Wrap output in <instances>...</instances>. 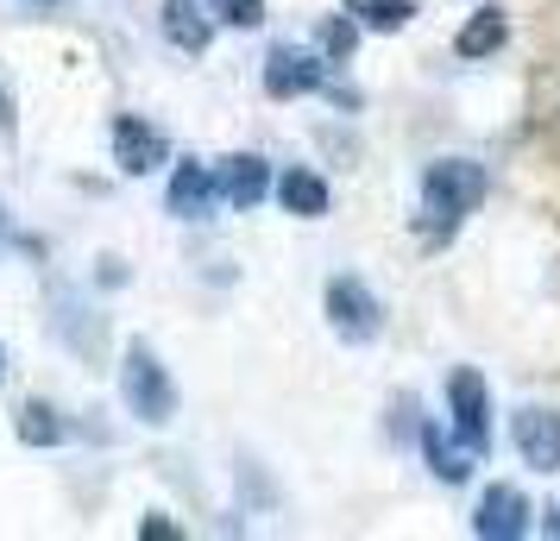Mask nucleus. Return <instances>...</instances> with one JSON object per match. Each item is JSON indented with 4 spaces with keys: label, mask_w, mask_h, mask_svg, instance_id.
Wrapping results in <instances>:
<instances>
[{
    "label": "nucleus",
    "mask_w": 560,
    "mask_h": 541,
    "mask_svg": "<svg viewBox=\"0 0 560 541\" xmlns=\"http://www.w3.org/2000/svg\"><path fill=\"white\" fill-rule=\"evenodd\" d=\"M485 189H491L485 164H472V157H434L429 170H422V221L434 233H454L485 202Z\"/></svg>",
    "instance_id": "f257e3e1"
},
{
    "label": "nucleus",
    "mask_w": 560,
    "mask_h": 541,
    "mask_svg": "<svg viewBox=\"0 0 560 541\" xmlns=\"http://www.w3.org/2000/svg\"><path fill=\"white\" fill-rule=\"evenodd\" d=\"M120 403H127V415H139L145 428L177 422V378H171V365L158 360L145 340H132L127 353H120Z\"/></svg>",
    "instance_id": "f03ea898"
},
{
    "label": "nucleus",
    "mask_w": 560,
    "mask_h": 541,
    "mask_svg": "<svg viewBox=\"0 0 560 541\" xmlns=\"http://www.w3.org/2000/svg\"><path fill=\"white\" fill-rule=\"evenodd\" d=\"M322 309H328V328L347 340V346H372V340L384 334V303L372 296V284H365V278H353V271L328 278V290H322Z\"/></svg>",
    "instance_id": "7ed1b4c3"
},
{
    "label": "nucleus",
    "mask_w": 560,
    "mask_h": 541,
    "mask_svg": "<svg viewBox=\"0 0 560 541\" xmlns=\"http://www.w3.org/2000/svg\"><path fill=\"white\" fill-rule=\"evenodd\" d=\"M328 82V51H308V45H271L265 51V95L271 102H303Z\"/></svg>",
    "instance_id": "20e7f679"
},
{
    "label": "nucleus",
    "mask_w": 560,
    "mask_h": 541,
    "mask_svg": "<svg viewBox=\"0 0 560 541\" xmlns=\"http://www.w3.org/2000/svg\"><path fill=\"white\" fill-rule=\"evenodd\" d=\"M447 422L466 447H479V454L491 447V397H485V378L472 365H459L447 378Z\"/></svg>",
    "instance_id": "39448f33"
},
{
    "label": "nucleus",
    "mask_w": 560,
    "mask_h": 541,
    "mask_svg": "<svg viewBox=\"0 0 560 541\" xmlns=\"http://www.w3.org/2000/svg\"><path fill=\"white\" fill-rule=\"evenodd\" d=\"M114 164H120L127 177H152L158 164H171V139H164V127L139 120V114H120V120H114Z\"/></svg>",
    "instance_id": "423d86ee"
},
{
    "label": "nucleus",
    "mask_w": 560,
    "mask_h": 541,
    "mask_svg": "<svg viewBox=\"0 0 560 541\" xmlns=\"http://www.w3.org/2000/svg\"><path fill=\"white\" fill-rule=\"evenodd\" d=\"M510 440H516V454L529 472H560V415L529 403V410L510 415Z\"/></svg>",
    "instance_id": "0eeeda50"
},
{
    "label": "nucleus",
    "mask_w": 560,
    "mask_h": 541,
    "mask_svg": "<svg viewBox=\"0 0 560 541\" xmlns=\"http://www.w3.org/2000/svg\"><path fill=\"white\" fill-rule=\"evenodd\" d=\"M214 183H221V202H228V208L253 214V208L271 196V183H278V177H271V164H265L258 152H233V157L214 164Z\"/></svg>",
    "instance_id": "6e6552de"
},
{
    "label": "nucleus",
    "mask_w": 560,
    "mask_h": 541,
    "mask_svg": "<svg viewBox=\"0 0 560 541\" xmlns=\"http://www.w3.org/2000/svg\"><path fill=\"white\" fill-rule=\"evenodd\" d=\"M529 516H535L529 497H523L516 485H491L479 497V510H472V529H479L485 541H523L535 529Z\"/></svg>",
    "instance_id": "1a4fd4ad"
},
{
    "label": "nucleus",
    "mask_w": 560,
    "mask_h": 541,
    "mask_svg": "<svg viewBox=\"0 0 560 541\" xmlns=\"http://www.w3.org/2000/svg\"><path fill=\"white\" fill-rule=\"evenodd\" d=\"M221 208V183H214V164H196V157H183L177 170H171V214L177 221H208Z\"/></svg>",
    "instance_id": "9d476101"
},
{
    "label": "nucleus",
    "mask_w": 560,
    "mask_h": 541,
    "mask_svg": "<svg viewBox=\"0 0 560 541\" xmlns=\"http://www.w3.org/2000/svg\"><path fill=\"white\" fill-rule=\"evenodd\" d=\"M271 196L283 202V214H296V221H322L334 208V189H328V177H315L308 164H290L278 183H271Z\"/></svg>",
    "instance_id": "9b49d317"
},
{
    "label": "nucleus",
    "mask_w": 560,
    "mask_h": 541,
    "mask_svg": "<svg viewBox=\"0 0 560 541\" xmlns=\"http://www.w3.org/2000/svg\"><path fill=\"white\" fill-rule=\"evenodd\" d=\"M214 13H208V0L196 7V0H164V38L177 45L183 57H202L208 45H214Z\"/></svg>",
    "instance_id": "f8f14e48"
},
{
    "label": "nucleus",
    "mask_w": 560,
    "mask_h": 541,
    "mask_svg": "<svg viewBox=\"0 0 560 541\" xmlns=\"http://www.w3.org/2000/svg\"><path fill=\"white\" fill-rule=\"evenodd\" d=\"M422 454H429V472L441 479V485H466V479H472V466H479V447L454 440L441 422H429V428H422Z\"/></svg>",
    "instance_id": "ddd939ff"
},
{
    "label": "nucleus",
    "mask_w": 560,
    "mask_h": 541,
    "mask_svg": "<svg viewBox=\"0 0 560 541\" xmlns=\"http://www.w3.org/2000/svg\"><path fill=\"white\" fill-rule=\"evenodd\" d=\"M510 38V20L498 13V7H479L466 26H459V38H454V51L466 57V63H479V57H491L498 45Z\"/></svg>",
    "instance_id": "4468645a"
},
{
    "label": "nucleus",
    "mask_w": 560,
    "mask_h": 541,
    "mask_svg": "<svg viewBox=\"0 0 560 541\" xmlns=\"http://www.w3.org/2000/svg\"><path fill=\"white\" fill-rule=\"evenodd\" d=\"M347 13L365 32H404L416 20V0H347Z\"/></svg>",
    "instance_id": "2eb2a0df"
},
{
    "label": "nucleus",
    "mask_w": 560,
    "mask_h": 541,
    "mask_svg": "<svg viewBox=\"0 0 560 541\" xmlns=\"http://www.w3.org/2000/svg\"><path fill=\"white\" fill-rule=\"evenodd\" d=\"M13 428H20L26 447H57V440H63V415H57L51 403H20V422H13Z\"/></svg>",
    "instance_id": "dca6fc26"
},
{
    "label": "nucleus",
    "mask_w": 560,
    "mask_h": 541,
    "mask_svg": "<svg viewBox=\"0 0 560 541\" xmlns=\"http://www.w3.org/2000/svg\"><path fill=\"white\" fill-rule=\"evenodd\" d=\"M208 13H214L221 26H233V32L265 26V0H208Z\"/></svg>",
    "instance_id": "f3484780"
},
{
    "label": "nucleus",
    "mask_w": 560,
    "mask_h": 541,
    "mask_svg": "<svg viewBox=\"0 0 560 541\" xmlns=\"http://www.w3.org/2000/svg\"><path fill=\"white\" fill-rule=\"evenodd\" d=\"M353 45H359V20H353V13H347V20H328V26H322V51H328L334 63H340V57H353Z\"/></svg>",
    "instance_id": "a211bd4d"
},
{
    "label": "nucleus",
    "mask_w": 560,
    "mask_h": 541,
    "mask_svg": "<svg viewBox=\"0 0 560 541\" xmlns=\"http://www.w3.org/2000/svg\"><path fill=\"white\" fill-rule=\"evenodd\" d=\"M139 536H152V541H177V522H164V516H145V522H139Z\"/></svg>",
    "instance_id": "6ab92c4d"
},
{
    "label": "nucleus",
    "mask_w": 560,
    "mask_h": 541,
    "mask_svg": "<svg viewBox=\"0 0 560 541\" xmlns=\"http://www.w3.org/2000/svg\"><path fill=\"white\" fill-rule=\"evenodd\" d=\"M0 132H13V95L0 89Z\"/></svg>",
    "instance_id": "aec40b11"
},
{
    "label": "nucleus",
    "mask_w": 560,
    "mask_h": 541,
    "mask_svg": "<svg viewBox=\"0 0 560 541\" xmlns=\"http://www.w3.org/2000/svg\"><path fill=\"white\" fill-rule=\"evenodd\" d=\"M20 7H32V13H51L57 0H20Z\"/></svg>",
    "instance_id": "412c9836"
},
{
    "label": "nucleus",
    "mask_w": 560,
    "mask_h": 541,
    "mask_svg": "<svg viewBox=\"0 0 560 541\" xmlns=\"http://www.w3.org/2000/svg\"><path fill=\"white\" fill-rule=\"evenodd\" d=\"M548 529H555V536H560V510H555V522H548Z\"/></svg>",
    "instance_id": "4be33fe9"
},
{
    "label": "nucleus",
    "mask_w": 560,
    "mask_h": 541,
    "mask_svg": "<svg viewBox=\"0 0 560 541\" xmlns=\"http://www.w3.org/2000/svg\"><path fill=\"white\" fill-rule=\"evenodd\" d=\"M0 378H7V353H0Z\"/></svg>",
    "instance_id": "5701e85b"
},
{
    "label": "nucleus",
    "mask_w": 560,
    "mask_h": 541,
    "mask_svg": "<svg viewBox=\"0 0 560 541\" xmlns=\"http://www.w3.org/2000/svg\"><path fill=\"white\" fill-rule=\"evenodd\" d=\"M0 233H7V214H0Z\"/></svg>",
    "instance_id": "b1692460"
}]
</instances>
